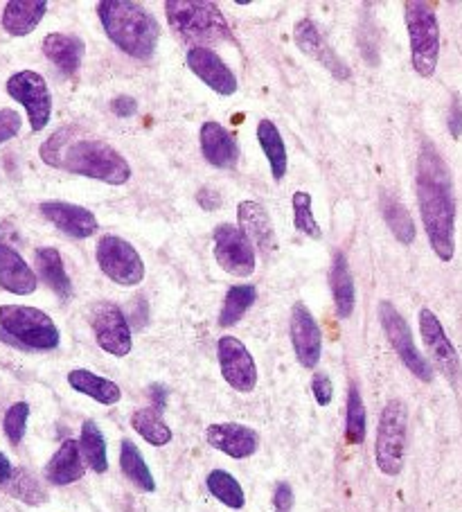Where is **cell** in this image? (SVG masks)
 Listing matches in <instances>:
<instances>
[{"mask_svg": "<svg viewBox=\"0 0 462 512\" xmlns=\"http://www.w3.org/2000/svg\"><path fill=\"white\" fill-rule=\"evenodd\" d=\"M415 188L431 249L442 262H451L456 253V201H453L447 165L429 143H424L417 158Z\"/></svg>", "mask_w": 462, "mask_h": 512, "instance_id": "1", "label": "cell"}, {"mask_svg": "<svg viewBox=\"0 0 462 512\" xmlns=\"http://www.w3.org/2000/svg\"><path fill=\"white\" fill-rule=\"evenodd\" d=\"M43 163L88 179L124 185L131 179V165L118 149L97 138H77L75 129L64 127L41 145Z\"/></svg>", "mask_w": 462, "mask_h": 512, "instance_id": "2", "label": "cell"}, {"mask_svg": "<svg viewBox=\"0 0 462 512\" xmlns=\"http://www.w3.org/2000/svg\"><path fill=\"white\" fill-rule=\"evenodd\" d=\"M97 14L106 37L122 52L142 61L154 57L161 28L145 7L131 0H102L97 5Z\"/></svg>", "mask_w": 462, "mask_h": 512, "instance_id": "3", "label": "cell"}, {"mask_svg": "<svg viewBox=\"0 0 462 512\" xmlns=\"http://www.w3.org/2000/svg\"><path fill=\"white\" fill-rule=\"evenodd\" d=\"M0 337L25 350H55L59 328L46 312L28 305L0 307Z\"/></svg>", "mask_w": 462, "mask_h": 512, "instance_id": "4", "label": "cell"}, {"mask_svg": "<svg viewBox=\"0 0 462 512\" xmlns=\"http://www.w3.org/2000/svg\"><path fill=\"white\" fill-rule=\"evenodd\" d=\"M165 16L172 30L188 41L215 43L230 37L224 14L208 0H167Z\"/></svg>", "mask_w": 462, "mask_h": 512, "instance_id": "5", "label": "cell"}, {"mask_svg": "<svg viewBox=\"0 0 462 512\" xmlns=\"http://www.w3.org/2000/svg\"><path fill=\"white\" fill-rule=\"evenodd\" d=\"M408 41H411V64L420 77H433L440 59V25L433 7L422 0L404 5Z\"/></svg>", "mask_w": 462, "mask_h": 512, "instance_id": "6", "label": "cell"}, {"mask_svg": "<svg viewBox=\"0 0 462 512\" xmlns=\"http://www.w3.org/2000/svg\"><path fill=\"white\" fill-rule=\"evenodd\" d=\"M406 431H408V409L402 400H390L381 411L375 461L386 476H397L404 467L406 454Z\"/></svg>", "mask_w": 462, "mask_h": 512, "instance_id": "7", "label": "cell"}, {"mask_svg": "<svg viewBox=\"0 0 462 512\" xmlns=\"http://www.w3.org/2000/svg\"><path fill=\"white\" fill-rule=\"evenodd\" d=\"M95 258L104 276L113 280L115 285L136 287L145 278V262H142L138 251L118 235L102 237L97 242Z\"/></svg>", "mask_w": 462, "mask_h": 512, "instance_id": "8", "label": "cell"}, {"mask_svg": "<svg viewBox=\"0 0 462 512\" xmlns=\"http://www.w3.org/2000/svg\"><path fill=\"white\" fill-rule=\"evenodd\" d=\"M7 95L25 107L32 131H43L52 116V95L43 75L34 70H21L7 79Z\"/></svg>", "mask_w": 462, "mask_h": 512, "instance_id": "9", "label": "cell"}, {"mask_svg": "<svg viewBox=\"0 0 462 512\" xmlns=\"http://www.w3.org/2000/svg\"><path fill=\"white\" fill-rule=\"evenodd\" d=\"M379 319H381V328H384L386 337L390 341V346L395 348L399 359L404 361V366L411 370L417 379H422V382L429 384L433 379V368L429 361L420 355V350H417L413 341V332L408 328V323L402 319V314H399L395 310V305H390L388 300H381Z\"/></svg>", "mask_w": 462, "mask_h": 512, "instance_id": "10", "label": "cell"}, {"mask_svg": "<svg viewBox=\"0 0 462 512\" xmlns=\"http://www.w3.org/2000/svg\"><path fill=\"white\" fill-rule=\"evenodd\" d=\"M91 325L97 346L113 357H127L133 348L131 325L118 305L102 300L91 307Z\"/></svg>", "mask_w": 462, "mask_h": 512, "instance_id": "11", "label": "cell"}, {"mask_svg": "<svg viewBox=\"0 0 462 512\" xmlns=\"http://www.w3.org/2000/svg\"><path fill=\"white\" fill-rule=\"evenodd\" d=\"M215 260L230 276L248 278L255 271V249L242 228L233 224H219L215 228Z\"/></svg>", "mask_w": 462, "mask_h": 512, "instance_id": "12", "label": "cell"}, {"mask_svg": "<svg viewBox=\"0 0 462 512\" xmlns=\"http://www.w3.org/2000/svg\"><path fill=\"white\" fill-rule=\"evenodd\" d=\"M217 357L226 382L239 393H251L257 386V366L244 343L235 337H221L217 343Z\"/></svg>", "mask_w": 462, "mask_h": 512, "instance_id": "13", "label": "cell"}, {"mask_svg": "<svg viewBox=\"0 0 462 512\" xmlns=\"http://www.w3.org/2000/svg\"><path fill=\"white\" fill-rule=\"evenodd\" d=\"M291 343L296 350L300 366L316 368L323 355V332L318 328L312 312L302 303H296L291 310Z\"/></svg>", "mask_w": 462, "mask_h": 512, "instance_id": "14", "label": "cell"}, {"mask_svg": "<svg viewBox=\"0 0 462 512\" xmlns=\"http://www.w3.org/2000/svg\"><path fill=\"white\" fill-rule=\"evenodd\" d=\"M39 210L52 226L68 237H75V240H86V237L97 233L95 215L88 208L77 206V203L43 201Z\"/></svg>", "mask_w": 462, "mask_h": 512, "instance_id": "15", "label": "cell"}, {"mask_svg": "<svg viewBox=\"0 0 462 512\" xmlns=\"http://www.w3.org/2000/svg\"><path fill=\"white\" fill-rule=\"evenodd\" d=\"M420 332H422L424 346L429 348L431 357L435 361V366H438L442 373L451 379V382H456L460 375L458 352L449 341L447 332H444L442 323L438 321V316H435L431 310H426V307L420 312Z\"/></svg>", "mask_w": 462, "mask_h": 512, "instance_id": "16", "label": "cell"}, {"mask_svg": "<svg viewBox=\"0 0 462 512\" xmlns=\"http://www.w3.org/2000/svg\"><path fill=\"white\" fill-rule=\"evenodd\" d=\"M188 66L203 84L219 95H233L237 91V77L233 75L217 52L210 48L194 46L188 52Z\"/></svg>", "mask_w": 462, "mask_h": 512, "instance_id": "17", "label": "cell"}, {"mask_svg": "<svg viewBox=\"0 0 462 512\" xmlns=\"http://www.w3.org/2000/svg\"><path fill=\"white\" fill-rule=\"evenodd\" d=\"M208 443L217 449V452L226 454L230 458H251L257 452V434L251 427L237 425V422H221V425H210L206 431Z\"/></svg>", "mask_w": 462, "mask_h": 512, "instance_id": "18", "label": "cell"}, {"mask_svg": "<svg viewBox=\"0 0 462 512\" xmlns=\"http://www.w3.org/2000/svg\"><path fill=\"white\" fill-rule=\"evenodd\" d=\"M37 285V273L23 260V255L14 246L0 242V289L14 296H30L37 291Z\"/></svg>", "mask_w": 462, "mask_h": 512, "instance_id": "19", "label": "cell"}, {"mask_svg": "<svg viewBox=\"0 0 462 512\" xmlns=\"http://www.w3.org/2000/svg\"><path fill=\"white\" fill-rule=\"evenodd\" d=\"M293 39H296V46L305 52V55L321 61V64L330 70L336 79L350 77L348 66H345L343 61L334 55V50L327 46L325 39L321 37V30H318V25L312 19H302L296 23Z\"/></svg>", "mask_w": 462, "mask_h": 512, "instance_id": "20", "label": "cell"}, {"mask_svg": "<svg viewBox=\"0 0 462 512\" xmlns=\"http://www.w3.org/2000/svg\"><path fill=\"white\" fill-rule=\"evenodd\" d=\"M237 219L244 235L251 240L255 249H260L264 258H269V255L275 251V233H273L271 217L264 210L262 203L242 201L237 206Z\"/></svg>", "mask_w": 462, "mask_h": 512, "instance_id": "21", "label": "cell"}, {"mask_svg": "<svg viewBox=\"0 0 462 512\" xmlns=\"http://www.w3.org/2000/svg\"><path fill=\"white\" fill-rule=\"evenodd\" d=\"M201 152L206 156L210 165L219 167V170H230L237 163V143L235 138L228 134L226 127H221L219 122H206L201 127Z\"/></svg>", "mask_w": 462, "mask_h": 512, "instance_id": "22", "label": "cell"}, {"mask_svg": "<svg viewBox=\"0 0 462 512\" xmlns=\"http://www.w3.org/2000/svg\"><path fill=\"white\" fill-rule=\"evenodd\" d=\"M86 474V461L77 440L68 438L50 458L46 465V479L52 485H70L77 483Z\"/></svg>", "mask_w": 462, "mask_h": 512, "instance_id": "23", "label": "cell"}, {"mask_svg": "<svg viewBox=\"0 0 462 512\" xmlns=\"http://www.w3.org/2000/svg\"><path fill=\"white\" fill-rule=\"evenodd\" d=\"M84 41L75 34L52 32L43 39V55L55 64L64 75H75L84 61Z\"/></svg>", "mask_w": 462, "mask_h": 512, "instance_id": "24", "label": "cell"}, {"mask_svg": "<svg viewBox=\"0 0 462 512\" xmlns=\"http://www.w3.org/2000/svg\"><path fill=\"white\" fill-rule=\"evenodd\" d=\"M48 12L46 0H10L3 10V28L12 37H28Z\"/></svg>", "mask_w": 462, "mask_h": 512, "instance_id": "25", "label": "cell"}, {"mask_svg": "<svg viewBox=\"0 0 462 512\" xmlns=\"http://www.w3.org/2000/svg\"><path fill=\"white\" fill-rule=\"evenodd\" d=\"M68 384H70V388H75L77 393L88 395V397H91V400L100 402L104 406L118 404L120 397H122V391H120L118 384L111 382V379H106V377L95 375V373H91V370H86V368L70 370V373H68Z\"/></svg>", "mask_w": 462, "mask_h": 512, "instance_id": "26", "label": "cell"}, {"mask_svg": "<svg viewBox=\"0 0 462 512\" xmlns=\"http://www.w3.org/2000/svg\"><path fill=\"white\" fill-rule=\"evenodd\" d=\"M34 258H37V269H39L41 280L46 282V285L55 291L61 300L73 296V282L68 278L64 260H61V253L57 249H52V246H43V249H37Z\"/></svg>", "mask_w": 462, "mask_h": 512, "instance_id": "27", "label": "cell"}, {"mask_svg": "<svg viewBox=\"0 0 462 512\" xmlns=\"http://www.w3.org/2000/svg\"><path fill=\"white\" fill-rule=\"evenodd\" d=\"M257 140H260L262 152L266 161H269L273 179L282 181L284 174H287V147H284V140L280 136V129L275 127V122L262 120L257 125Z\"/></svg>", "mask_w": 462, "mask_h": 512, "instance_id": "28", "label": "cell"}, {"mask_svg": "<svg viewBox=\"0 0 462 512\" xmlns=\"http://www.w3.org/2000/svg\"><path fill=\"white\" fill-rule=\"evenodd\" d=\"M332 291L339 319H350L354 312V303H357V291H354V278L345 255H336L332 269Z\"/></svg>", "mask_w": 462, "mask_h": 512, "instance_id": "29", "label": "cell"}, {"mask_svg": "<svg viewBox=\"0 0 462 512\" xmlns=\"http://www.w3.org/2000/svg\"><path fill=\"white\" fill-rule=\"evenodd\" d=\"M120 467L127 479L136 485L142 492H154L156 490V481L154 474H151L149 465L142 458L140 449L131 443V440H122L120 445Z\"/></svg>", "mask_w": 462, "mask_h": 512, "instance_id": "30", "label": "cell"}, {"mask_svg": "<svg viewBox=\"0 0 462 512\" xmlns=\"http://www.w3.org/2000/svg\"><path fill=\"white\" fill-rule=\"evenodd\" d=\"M131 427L136 429V434L147 440L154 447H165L172 443V429L165 425L158 409H138L131 416Z\"/></svg>", "mask_w": 462, "mask_h": 512, "instance_id": "31", "label": "cell"}, {"mask_svg": "<svg viewBox=\"0 0 462 512\" xmlns=\"http://www.w3.org/2000/svg\"><path fill=\"white\" fill-rule=\"evenodd\" d=\"M79 447H82L84 461L93 472L104 474L109 470V456H106V438L93 420H86L82 425V436H79Z\"/></svg>", "mask_w": 462, "mask_h": 512, "instance_id": "32", "label": "cell"}, {"mask_svg": "<svg viewBox=\"0 0 462 512\" xmlns=\"http://www.w3.org/2000/svg\"><path fill=\"white\" fill-rule=\"evenodd\" d=\"M206 485L212 497L224 503L226 508L242 510L246 506V494L242 490V485H239L235 476L228 474L226 470H212L208 474Z\"/></svg>", "mask_w": 462, "mask_h": 512, "instance_id": "33", "label": "cell"}, {"mask_svg": "<svg viewBox=\"0 0 462 512\" xmlns=\"http://www.w3.org/2000/svg\"><path fill=\"white\" fill-rule=\"evenodd\" d=\"M257 291L253 285H235L228 289L224 310L219 314V325L221 328H230V325L239 323V319L246 314L248 307L255 303Z\"/></svg>", "mask_w": 462, "mask_h": 512, "instance_id": "34", "label": "cell"}, {"mask_svg": "<svg viewBox=\"0 0 462 512\" xmlns=\"http://www.w3.org/2000/svg\"><path fill=\"white\" fill-rule=\"evenodd\" d=\"M381 208H384V217L386 224L390 226V231L397 237L402 244H413L415 240V224L411 219V213H408L406 206H402L397 199L384 197L381 199Z\"/></svg>", "mask_w": 462, "mask_h": 512, "instance_id": "35", "label": "cell"}, {"mask_svg": "<svg viewBox=\"0 0 462 512\" xmlns=\"http://www.w3.org/2000/svg\"><path fill=\"white\" fill-rule=\"evenodd\" d=\"M345 438L352 445H361L366 440V406L357 384L350 386L348 393V418H345Z\"/></svg>", "mask_w": 462, "mask_h": 512, "instance_id": "36", "label": "cell"}, {"mask_svg": "<svg viewBox=\"0 0 462 512\" xmlns=\"http://www.w3.org/2000/svg\"><path fill=\"white\" fill-rule=\"evenodd\" d=\"M293 222H296V231L312 237V240H321L323 231L312 213V194L309 192H293Z\"/></svg>", "mask_w": 462, "mask_h": 512, "instance_id": "37", "label": "cell"}, {"mask_svg": "<svg viewBox=\"0 0 462 512\" xmlns=\"http://www.w3.org/2000/svg\"><path fill=\"white\" fill-rule=\"evenodd\" d=\"M7 490H10L12 497L30 503V506H39V503L48 499L39 481L28 470H14L10 483H7Z\"/></svg>", "mask_w": 462, "mask_h": 512, "instance_id": "38", "label": "cell"}, {"mask_svg": "<svg viewBox=\"0 0 462 512\" xmlns=\"http://www.w3.org/2000/svg\"><path fill=\"white\" fill-rule=\"evenodd\" d=\"M28 420H30L28 402H16L7 409L3 418V431L12 445H21V440L25 438V431H28Z\"/></svg>", "mask_w": 462, "mask_h": 512, "instance_id": "39", "label": "cell"}, {"mask_svg": "<svg viewBox=\"0 0 462 512\" xmlns=\"http://www.w3.org/2000/svg\"><path fill=\"white\" fill-rule=\"evenodd\" d=\"M23 120L14 109H0V145L10 143L21 131Z\"/></svg>", "mask_w": 462, "mask_h": 512, "instance_id": "40", "label": "cell"}, {"mask_svg": "<svg viewBox=\"0 0 462 512\" xmlns=\"http://www.w3.org/2000/svg\"><path fill=\"white\" fill-rule=\"evenodd\" d=\"M312 391H314L316 402L321 404V406H327V404L332 402V397H334L332 379L327 377L325 373H316L314 375V382H312Z\"/></svg>", "mask_w": 462, "mask_h": 512, "instance_id": "41", "label": "cell"}, {"mask_svg": "<svg viewBox=\"0 0 462 512\" xmlns=\"http://www.w3.org/2000/svg\"><path fill=\"white\" fill-rule=\"evenodd\" d=\"M273 508L275 512H291L293 510V490L289 483H278L273 492Z\"/></svg>", "mask_w": 462, "mask_h": 512, "instance_id": "42", "label": "cell"}, {"mask_svg": "<svg viewBox=\"0 0 462 512\" xmlns=\"http://www.w3.org/2000/svg\"><path fill=\"white\" fill-rule=\"evenodd\" d=\"M111 111L118 118H131V116H136V113H138V102L129 95H120L111 102Z\"/></svg>", "mask_w": 462, "mask_h": 512, "instance_id": "43", "label": "cell"}, {"mask_svg": "<svg viewBox=\"0 0 462 512\" xmlns=\"http://www.w3.org/2000/svg\"><path fill=\"white\" fill-rule=\"evenodd\" d=\"M447 125H449V131H451L453 138H460L462 136V100H460L458 95L453 97V102H451Z\"/></svg>", "mask_w": 462, "mask_h": 512, "instance_id": "44", "label": "cell"}, {"mask_svg": "<svg viewBox=\"0 0 462 512\" xmlns=\"http://www.w3.org/2000/svg\"><path fill=\"white\" fill-rule=\"evenodd\" d=\"M197 201H199V206H201L203 210H215V208H219V203H221L219 194L212 192V190H201V192L197 194Z\"/></svg>", "mask_w": 462, "mask_h": 512, "instance_id": "45", "label": "cell"}, {"mask_svg": "<svg viewBox=\"0 0 462 512\" xmlns=\"http://www.w3.org/2000/svg\"><path fill=\"white\" fill-rule=\"evenodd\" d=\"M12 474H14V467L10 463V458H7L3 452H0V485L10 483Z\"/></svg>", "mask_w": 462, "mask_h": 512, "instance_id": "46", "label": "cell"}]
</instances>
